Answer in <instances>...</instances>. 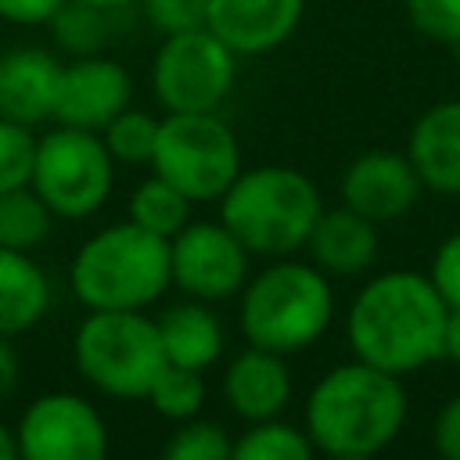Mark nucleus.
I'll use <instances>...</instances> for the list:
<instances>
[{"mask_svg":"<svg viewBox=\"0 0 460 460\" xmlns=\"http://www.w3.org/2000/svg\"><path fill=\"white\" fill-rule=\"evenodd\" d=\"M406 424L402 381L363 359L327 370L305 399V435L316 453L363 460L399 438Z\"/></svg>","mask_w":460,"mask_h":460,"instance_id":"nucleus-2","label":"nucleus"},{"mask_svg":"<svg viewBox=\"0 0 460 460\" xmlns=\"http://www.w3.org/2000/svg\"><path fill=\"white\" fill-rule=\"evenodd\" d=\"M313 262L323 270V273H341V277H352V273H363L374 266L377 259V223L352 212L349 205L341 208H323L309 241H305Z\"/></svg>","mask_w":460,"mask_h":460,"instance_id":"nucleus-18","label":"nucleus"},{"mask_svg":"<svg viewBox=\"0 0 460 460\" xmlns=\"http://www.w3.org/2000/svg\"><path fill=\"white\" fill-rule=\"evenodd\" d=\"M50 309V280L29 252L0 248V334L14 338L36 327Z\"/></svg>","mask_w":460,"mask_h":460,"instance_id":"nucleus-19","label":"nucleus"},{"mask_svg":"<svg viewBox=\"0 0 460 460\" xmlns=\"http://www.w3.org/2000/svg\"><path fill=\"white\" fill-rule=\"evenodd\" d=\"M158 126H162V119H151L147 111H137V108H122L101 129V140H104V147L111 151L115 162L140 165V162H151V155H155Z\"/></svg>","mask_w":460,"mask_h":460,"instance_id":"nucleus-25","label":"nucleus"},{"mask_svg":"<svg viewBox=\"0 0 460 460\" xmlns=\"http://www.w3.org/2000/svg\"><path fill=\"white\" fill-rule=\"evenodd\" d=\"M449 50H453V54H456V61H460V43H456V47H449Z\"/></svg>","mask_w":460,"mask_h":460,"instance_id":"nucleus-38","label":"nucleus"},{"mask_svg":"<svg viewBox=\"0 0 460 460\" xmlns=\"http://www.w3.org/2000/svg\"><path fill=\"white\" fill-rule=\"evenodd\" d=\"M18 456V435L0 420V460H14Z\"/></svg>","mask_w":460,"mask_h":460,"instance_id":"nucleus-36","label":"nucleus"},{"mask_svg":"<svg viewBox=\"0 0 460 460\" xmlns=\"http://www.w3.org/2000/svg\"><path fill=\"white\" fill-rule=\"evenodd\" d=\"M237 54L205 25L162 36L151 65V86L165 111H216L234 86Z\"/></svg>","mask_w":460,"mask_h":460,"instance_id":"nucleus-9","label":"nucleus"},{"mask_svg":"<svg viewBox=\"0 0 460 460\" xmlns=\"http://www.w3.org/2000/svg\"><path fill=\"white\" fill-rule=\"evenodd\" d=\"M50 226H54V212L32 190V183L0 190V248L32 252L50 237Z\"/></svg>","mask_w":460,"mask_h":460,"instance_id":"nucleus-21","label":"nucleus"},{"mask_svg":"<svg viewBox=\"0 0 460 460\" xmlns=\"http://www.w3.org/2000/svg\"><path fill=\"white\" fill-rule=\"evenodd\" d=\"M316 449L305 435V428L284 424L277 417L252 420V428L234 442L230 456L237 460H309Z\"/></svg>","mask_w":460,"mask_h":460,"instance_id":"nucleus-23","label":"nucleus"},{"mask_svg":"<svg viewBox=\"0 0 460 460\" xmlns=\"http://www.w3.org/2000/svg\"><path fill=\"white\" fill-rule=\"evenodd\" d=\"M14 435L18 456L25 460H101L108 453L101 413L75 392H47L32 399Z\"/></svg>","mask_w":460,"mask_h":460,"instance_id":"nucleus-10","label":"nucleus"},{"mask_svg":"<svg viewBox=\"0 0 460 460\" xmlns=\"http://www.w3.org/2000/svg\"><path fill=\"white\" fill-rule=\"evenodd\" d=\"M431 442H435V453H438V456L460 460V395H453V399L435 413Z\"/></svg>","mask_w":460,"mask_h":460,"instance_id":"nucleus-32","label":"nucleus"},{"mask_svg":"<svg viewBox=\"0 0 460 460\" xmlns=\"http://www.w3.org/2000/svg\"><path fill=\"white\" fill-rule=\"evenodd\" d=\"M18 374H22V367H18V352H14L11 338L0 334V399H7V395L18 388Z\"/></svg>","mask_w":460,"mask_h":460,"instance_id":"nucleus-34","label":"nucleus"},{"mask_svg":"<svg viewBox=\"0 0 460 460\" xmlns=\"http://www.w3.org/2000/svg\"><path fill=\"white\" fill-rule=\"evenodd\" d=\"M305 0H208V29L234 54H266L302 22Z\"/></svg>","mask_w":460,"mask_h":460,"instance_id":"nucleus-14","label":"nucleus"},{"mask_svg":"<svg viewBox=\"0 0 460 460\" xmlns=\"http://www.w3.org/2000/svg\"><path fill=\"white\" fill-rule=\"evenodd\" d=\"M151 165L190 201H219L241 172V147L216 111H169Z\"/></svg>","mask_w":460,"mask_h":460,"instance_id":"nucleus-7","label":"nucleus"},{"mask_svg":"<svg viewBox=\"0 0 460 460\" xmlns=\"http://www.w3.org/2000/svg\"><path fill=\"white\" fill-rule=\"evenodd\" d=\"M234 449L230 435L216 424V420H183L180 431H172L162 446L165 460H226Z\"/></svg>","mask_w":460,"mask_h":460,"instance_id":"nucleus-27","label":"nucleus"},{"mask_svg":"<svg viewBox=\"0 0 460 460\" xmlns=\"http://www.w3.org/2000/svg\"><path fill=\"white\" fill-rule=\"evenodd\" d=\"M68 284L86 309H144L172 284L169 241L133 219L104 226L79 244Z\"/></svg>","mask_w":460,"mask_h":460,"instance_id":"nucleus-4","label":"nucleus"},{"mask_svg":"<svg viewBox=\"0 0 460 460\" xmlns=\"http://www.w3.org/2000/svg\"><path fill=\"white\" fill-rule=\"evenodd\" d=\"M334 316V295L316 262L280 259L241 288V331L248 345L280 356L309 349Z\"/></svg>","mask_w":460,"mask_h":460,"instance_id":"nucleus-5","label":"nucleus"},{"mask_svg":"<svg viewBox=\"0 0 460 460\" xmlns=\"http://www.w3.org/2000/svg\"><path fill=\"white\" fill-rule=\"evenodd\" d=\"M406 155L424 187L460 194V101H438L417 115Z\"/></svg>","mask_w":460,"mask_h":460,"instance_id":"nucleus-17","label":"nucleus"},{"mask_svg":"<svg viewBox=\"0 0 460 460\" xmlns=\"http://www.w3.org/2000/svg\"><path fill=\"white\" fill-rule=\"evenodd\" d=\"M72 359L86 385L115 399H144L169 363L144 309H90L72 338Z\"/></svg>","mask_w":460,"mask_h":460,"instance_id":"nucleus-6","label":"nucleus"},{"mask_svg":"<svg viewBox=\"0 0 460 460\" xmlns=\"http://www.w3.org/2000/svg\"><path fill=\"white\" fill-rule=\"evenodd\" d=\"M115 183V158L97 129L61 126L36 140L32 190L50 205L54 216L83 219L93 216Z\"/></svg>","mask_w":460,"mask_h":460,"instance_id":"nucleus-8","label":"nucleus"},{"mask_svg":"<svg viewBox=\"0 0 460 460\" xmlns=\"http://www.w3.org/2000/svg\"><path fill=\"white\" fill-rule=\"evenodd\" d=\"M129 101H133L129 72L111 58L83 54L61 65L50 119H58L61 126L104 129L122 108H129Z\"/></svg>","mask_w":460,"mask_h":460,"instance_id":"nucleus-12","label":"nucleus"},{"mask_svg":"<svg viewBox=\"0 0 460 460\" xmlns=\"http://www.w3.org/2000/svg\"><path fill=\"white\" fill-rule=\"evenodd\" d=\"M147 399H151V406H155L165 420H190V417H198V413H201V402H205L201 370L165 363V367L158 370V377L151 381Z\"/></svg>","mask_w":460,"mask_h":460,"instance_id":"nucleus-24","label":"nucleus"},{"mask_svg":"<svg viewBox=\"0 0 460 460\" xmlns=\"http://www.w3.org/2000/svg\"><path fill=\"white\" fill-rule=\"evenodd\" d=\"M223 395L241 420L277 417L291 399V374L280 352L248 345L223 374Z\"/></svg>","mask_w":460,"mask_h":460,"instance_id":"nucleus-16","label":"nucleus"},{"mask_svg":"<svg viewBox=\"0 0 460 460\" xmlns=\"http://www.w3.org/2000/svg\"><path fill=\"white\" fill-rule=\"evenodd\" d=\"M402 4H406L410 25L420 36L442 47L460 43V0H402Z\"/></svg>","mask_w":460,"mask_h":460,"instance_id":"nucleus-29","label":"nucleus"},{"mask_svg":"<svg viewBox=\"0 0 460 460\" xmlns=\"http://www.w3.org/2000/svg\"><path fill=\"white\" fill-rule=\"evenodd\" d=\"M86 4H97V7L111 11V7H126V4H133V0H86Z\"/></svg>","mask_w":460,"mask_h":460,"instance_id":"nucleus-37","label":"nucleus"},{"mask_svg":"<svg viewBox=\"0 0 460 460\" xmlns=\"http://www.w3.org/2000/svg\"><path fill=\"white\" fill-rule=\"evenodd\" d=\"M36 165V137L32 126L0 119V190H14L32 183Z\"/></svg>","mask_w":460,"mask_h":460,"instance_id":"nucleus-28","label":"nucleus"},{"mask_svg":"<svg viewBox=\"0 0 460 460\" xmlns=\"http://www.w3.org/2000/svg\"><path fill=\"white\" fill-rule=\"evenodd\" d=\"M65 0H0V18L14 25H47Z\"/></svg>","mask_w":460,"mask_h":460,"instance_id":"nucleus-33","label":"nucleus"},{"mask_svg":"<svg viewBox=\"0 0 460 460\" xmlns=\"http://www.w3.org/2000/svg\"><path fill=\"white\" fill-rule=\"evenodd\" d=\"M420 190L424 183L410 155L399 151H363L341 172V205L374 223H392L406 216L420 201Z\"/></svg>","mask_w":460,"mask_h":460,"instance_id":"nucleus-13","label":"nucleus"},{"mask_svg":"<svg viewBox=\"0 0 460 460\" xmlns=\"http://www.w3.org/2000/svg\"><path fill=\"white\" fill-rule=\"evenodd\" d=\"M248 248L234 237V230L219 223H187L169 237V266L172 284L198 298L219 302L244 288L248 280Z\"/></svg>","mask_w":460,"mask_h":460,"instance_id":"nucleus-11","label":"nucleus"},{"mask_svg":"<svg viewBox=\"0 0 460 460\" xmlns=\"http://www.w3.org/2000/svg\"><path fill=\"white\" fill-rule=\"evenodd\" d=\"M190 205L194 201L183 190H176L169 180H162L155 172L151 180H144L133 190V198H129V219L137 226H144V230H151V234H158V237L169 241L172 234H180L190 223Z\"/></svg>","mask_w":460,"mask_h":460,"instance_id":"nucleus-22","label":"nucleus"},{"mask_svg":"<svg viewBox=\"0 0 460 460\" xmlns=\"http://www.w3.org/2000/svg\"><path fill=\"white\" fill-rule=\"evenodd\" d=\"M323 212L316 183L291 165L241 169L219 198V219L252 255H291L305 248Z\"/></svg>","mask_w":460,"mask_h":460,"instance_id":"nucleus-3","label":"nucleus"},{"mask_svg":"<svg viewBox=\"0 0 460 460\" xmlns=\"http://www.w3.org/2000/svg\"><path fill=\"white\" fill-rule=\"evenodd\" d=\"M61 61L43 47H14L0 58V119L36 126L54 115Z\"/></svg>","mask_w":460,"mask_h":460,"instance_id":"nucleus-15","label":"nucleus"},{"mask_svg":"<svg viewBox=\"0 0 460 460\" xmlns=\"http://www.w3.org/2000/svg\"><path fill=\"white\" fill-rule=\"evenodd\" d=\"M155 323H158V338H162L165 359L176 363V367L205 370L223 352V323L198 298L165 309L162 320H155Z\"/></svg>","mask_w":460,"mask_h":460,"instance_id":"nucleus-20","label":"nucleus"},{"mask_svg":"<svg viewBox=\"0 0 460 460\" xmlns=\"http://www.w3.org/2000/svg\"><path fill=\"white\" fill-rule=\"evenodd\" d=\"M428 277H431L435 291L442 295V302H446L449 309H460V230H453V234L438 244Z\"/></svg>","mask_w":460,"mask_h":460,"instance_id":"nucleus-31","label":"nucleus"},{"mask_svg":"<svg viewBox=\"0 0 460 460\" xmlns=\"http://www.w3.org/2000/svg\"><path fill=\"white\" fill-rule=\"evenodd\" d=\"M442 356L460 363V309H449L446 316V341H442Z\"/></svg>","mask_w":460,"mask_h":460,"instance_id":"nucleus-35","label":"nucleus"},{"mask_svg":"<svg viewBox=\"0 0 460 460\" xmlns=\"http://www.w3.org/2000/svg\"><path fill=\"white\" fill-rule=\"evenodd\" d=\"M140 4H144L147 22L162 36L205 29V22H208V0H140Z\"/></svg>","mask_w":460,"mask_h":460,"instance_id":"nucleus-30","label":"nucleus"},{"mask_svg":"<svg viewBox=\"0 0 460 460\" xmlns=\"http://www.w3.org/2000/svg\"><path fill=\"white\" fill-rule=\"evenodd\" d=\"M47 25L54 29L58 47H65L75 58L97 54L104 43V7L86 4V0H65Z\"/></svg>","mask_w":460,"mask_h":460,"instance_id":"nucleus-26","label":"nucleus"},{"mask_svg":"<svg viewBox=\"0 0 460 460\" xmlns=\"http://www.w3.org/2000/svg\"><path fill=\"white\" fill-rule=\"evenodd\" d=\"M449 305L428 273L388 270L359 288L349 305L345 334L352 356L395 377L442 359Z\"/></svg>","mask_w":460,"mask_h":460,"instance_id":"nucleus-1","label":"nucleus"}]
</instances>
